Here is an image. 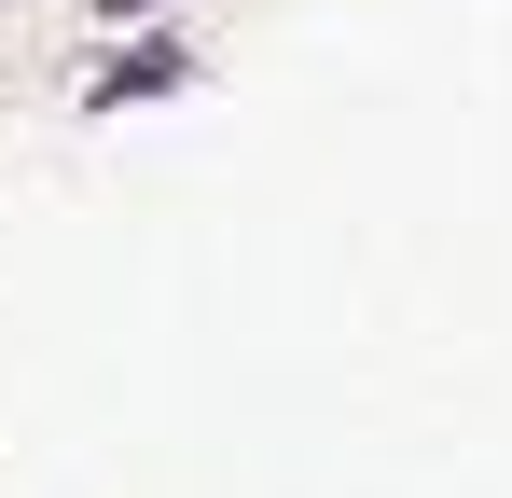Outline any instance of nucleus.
I'll return each instance as SVG.
<instances>
[{"instance_id":"obj_2","label":"nucleus","mask_w":512,"mask_h":498,"mask_svg":"<svg viewBox=\"0 0 512 498\" xmlns=\"http://www.w3.org/2000/svg\"><path fill=\"white\" fill-rule=\"evenodd\" d=\"M97 14H139V0H97Z\"/></svg>"},{"instance_id":"obj_1","label":"nucleus","mask_w":512,"mask_h":498,"mask_svg":"<svg viewBox=\"0 0 512 498\" xmlns=\"http://www.w3.org/2000/svg\"><path fill=\"white\" fill-rule=\"evenodd\" d=\"M180 70H194V42H180V28H153V42H125V56L84 83V111H125V97H153V83H180Z\"/></svg>"}]
</instances>
